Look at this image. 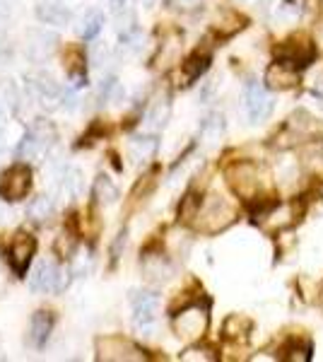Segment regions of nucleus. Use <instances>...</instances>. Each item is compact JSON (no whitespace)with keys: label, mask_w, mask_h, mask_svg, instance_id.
I'll list each match as a JSON object with an SVG mask.
<instances>
[{"label":"nucleus","mask_w":323,"mask_h":362,"mask_svg":"<svg viewBox=\"0 0 323 362\" xmlns=\"http://www.w3.org/2000/svg\"><path fill=\"white\" fill-rule=\"evenodd\" d=\"M27 213H29V218H32V220L41 223V220H46L51 213H54V198H51V196L34 198V201L27 206Z\"/></svg>","instance_id":"nucleus-20"},{"label":"nucleus","mask_w":323,"mask_h":362,"mask_svg":"<svg viewBox=\"0 0 323 362\" xmlns=\"http://www.w3.org/2000/svg\"><path fill=\"white\" fill-rule=\"evenodd\" d=\"M92 196H95L97 203H102V206H111V203L119 201V189H116V184L107 174H99L95 179V186H92Z\"/></svg>","instance_id":"nucleus-15"},{"label":"nucleus","mask_w":323,"mask_h":362,"mask_svg":"<svg viewBox=\"0 0 323 362\" xmlns=\"http://www.w3.org/2000/svg\"><path fill=\"white\" fill-rule=\"evenodd\" d=\"M314 83H316V85L311 87V90H314V95H319V97H321V95H323V75H319V78H316Z\"/></svg>","instance_id":"nucleus-22"},{"label":"nucleus","mask_w":323,"mask_h":362,"mask_svg":"<svg viewBox=\"0 0 323 362\" xmlns=\"http://www.w3.org/2000/svg\"><path fill=\"white\" fill-rule=\"evenodd\" d=\"M102 27H104V15L99 13V10H90V13H85V17L80 20L78 34L85 42H92V39L102 32Z\"/></svg>","instance_id":"nucleus-17"},{"label":"nucleus","mask_w":323,"mask_h":362,"mask_svg":"<svg viewBox=\"0 0 323 362\" xmlns=\"http://www.w3.org/2000/svg\"><path fill=\"white\" fill-rule=\"evenodd\" d=\"M174 329L184 338H201L208 329V314L201 307H189L176 317Z\"/></svg>","instance_id":"nucleus-7"},{"label":"nucleus","mask_w":323,"mask_h":362,"mask_svg":"<svg viewBox=\"0 0 323 362\" xmlns=\"http://www.w3.org/2000/svg\"><path fill=\"white\" fill-rule=\"evenodd\" d=\"M54 312H46V309H39V312L32 314V321H29V346L32 348H44L46 341H49L51 331H54Z\"/></svg>","instance_id":"nucleus-10"},{"label":"nucleus","mask_w":323,"mask_h":362,"mask_svg":"<svg viewBox=\"0 0 323 362\" xmlns=\"http://www.w3.org/2000/svg\"><path fill=\"white\" fill-rule=\"evenodd\" d=\"M63 191H66V196H70V198H78L82 194L80 169H68V172L63 174Z\"/></svg>","instance_id":"nucleus-21"},{"label":"nucleus","mask_w":323,"mask_h":362,"mask_svg":"<svg viewBox=\"0 0 323 362\" xmlns=\"http://www.w3.org/2000/svg\"><path fill=\"white\" fill-rule=\"evenodd\" d=\"M198 0H174V5H179V8H191V5H196Z\"/></svg>","instance_id":"nucleus-23"},{"label":"nucleus","mask_w":323,"mask_h":362,"mask_svg":"<svg viewBox=\"0 0 323 362\" xmlns=\"http://www.w3.org/2000/svg\"><path fill=\"white\" fill-rule=\"evenodd\" d=\"M169 114H172L169 102H157L155 107L148 112V116H145V128H150V131H160V128L167 126Z\"/></svg>","instance_id":"nucleus-18"},{"label":"nucleus","mask_w":323,"mask_h":362,"mask_svg":"<svg viewBox=\"0 0 323 362\" xmlns=\"http://www.w3.org/2000/svg\"><path fill=\"white\" fill-rule=\"evenodd\" d=\"M29 189H32V169L25 162L8 167L0 177V198L3 201H25Z\"/></svg>","instance_id":"nucleus-2"},{"label":"nucleus","mask_w":323,"mask_h":362,"mask_svg":"<svg viewBox=\"0 0 323 362\" xmlns=\"http://www.w3.org/2000/svg\"><path fill=\"white\" fill-rule=\"evenodd\" d=\"M58 37L54 32H46V29H37V32L29 34L27 42V56L32 58L34 63H44L49 61L51 54L56 51Z\"/></svg>","instance_id":"nucleus-8"},{"label":"nucleus","mask_w":323,"mask_h":362,"mask_svg":"<svg viewBox=\"0 0 323 362\" xmlns=\"http://www.w3.org/2000/svg\"><path fill=\"white\" fill-rule=\"evenodd\" d=\"M34 251H37V239L32 235L20 232V235L13 239V244H10V249H8V264L17 276H25L27 273V268L34 259Z\"/></svg>","instance_id":"nucleus-5"},{"label":"nucleus","mask_w":323,"mask_h":362,"mask_svg":"<svg viewBox=\"0 0 323 362\" xmlns=\"http://www.w3.org/2000/svg\"><path fill=\"white\" fill-rule=\"evenodd\" d=\"M37 17L44 25L63 27L73 20V13H70V8H66L63 3H58V0H41L37 5Z\"/></svg>","instance_id":"nucleus-11"},{"label":"nucleus","mask_w":323,"mask_h":362,"mask_svg":"<svg viewBox=\"0 0 323 362\" xmlns=\"http://www.w3.org/2000/svg\"><path fill=\"white\" fill-rule=\"evenodd\" d=\"M58 285H61V268L54 261H41L37 271L32 273V280H29L32 293H54Z\"/></svg>","instance_id":"nucleus-9"},{"label":"nucleus","mask_w":323,"mask_h":362,"mask_svg":"<svg viewBox=\"0 0 323 362\" xmlns=\"http://www.w3.org/2000/svg\"><path fill=\"white\" fill-rule=\"evenodd\" d=\"M133 326L138 331H150L157 321V309L160 300L152 293H133Z\"/></svg>","instance_id":"nucleus-6"},{"label":"nucleus","mask_w":323,"mask_h":362,"mask_svg":"<svg viewBox=\"0 0 323 362\" xmlns=\"http://www.w3.org/2000/svg\"><path fill=\"white\" fill-rule=\"evenodd\" d=\"M54 140H56L54 124L46 119H37L32 126H29L25 138H22L17 155H20V160H34V157H39L41 153H46V150L54 145Z\"/></svg>","instance_id":"nucleus-1"},{"label":"nucleus","mask_w":323,"mask_h":362,"mask_svg":"<svg viewBox=\"0 0 323 362\" xmlns=\"http://www.w3.org/2000/svg\"><path fill=\"white\" fill-rule=\"evenodd\" d=\"M27 87H29V92H32V97L37 99L46 112H56V109L61 107L63 92H61V87L54 83V78H49V75H32V78L27 80Z\"/></svg>","instance_id":"nucleus-4"},{"label":"nucleus","mask_w":323,"mask_h":362,"mask_svg":"<svg viewBox=\"0 0 323 362\" xmlns=\"http://www.w3.org/2000/svg\"><path fill=\"white\" fill-rule=\"evenodd\" d=\"M208 66H210V56L193 54L189 61L184 63V78L189 80V83H193V80H198L205 73V70H208Z\"/></svg>","instance_id":"nucleus-19"},{"label":"nucleus","mask_w":323,"mask_h":362,"mask_svg":"<svg viewBox=\"0 0 323 362\" xmlns=\"http://www.w3.org/2000/svg\"><path fill=\"white\" fill-rule=\"evenodd\" d=\"M157 153V138L155 136H138L131 140V148H128V155L135 165L140 162H148L152 155Z\"/></svg>","instance_id":"nucleus-14"},{"label":"nucleus","mask_w":323,"mask_h":362,"mask_svg":"<svg viewBox=\"0 0 323 362\" xmlns=\"http://www.w3.org/2000/svg\"><path fill=\"white\" fill-rule=\"evenodd\" d=\"M316 39H319V44L323 46V25H321L319 29H316Z\"/></svg>","instance_id":"nucleus-24"},{"label":"nucleus","mask_w":323,"mask_h":362,"mask_svg":"<svg viewBox=\"0 0 323 362\" xmlns=\"http://www.w3.org/2000/svg\"><path fill=\"white\" fill-rule=\"evenodd\" d=\"M266 85L273 90H287V87L297 85V68L287 61L273 63L266 73Z\"/></svg>","instance_id":"nucleus-12"},{"label":"nucleus","mask_w":323,"mask_h":362,"mask_svg":"<svg viewBox=\"0 0 323 362\" xmlns=\"http://www.w3.org/2000/svg\"><path fill=\"white\" fill-rule=\"evenodd\" d=\"M143 3H145V5H148V8H150V5H155L157 0H143Z\"/></svg>","instance_id":"nucleus-25"},{"label":"nucleus","mask_w":323,"mask_h":362,"mask_svg":"<svg viewBox=\"0 0 323 362\" xmlns=\"http://www.w3.org/2000/svg\"><path fill=\"white\" fill-rule=\"evenodd\" d=\"M244 109L251 124H263L273 112V97L258 80H249L244 87Z\"/></svg>","instance_id":"nucleus-3"},{"label":"nucleus","mask_w":323,"mask_h":362,"mask_svg":"<svg viewBox=\"0 0 323 362\" xmlns=\"http://www.w3.org/2000/svg\"><path fill=\"white\" fill-rule=\"evenodd\" d=\"M225 116H222L220 112H215V114H210L208 119L203 121V128H201V136L203 140L208 145H215V143H220L222 136H225Z\"/></svg>","instance_id":"nucleus-16"},{"label":"nucleus","mask_w":323,"mask_h":362,"mask_svg":"<svg viewBox=\"0 0 323 362\" xmlns=\"http://www.w3.org/2000/svg\"><path fill=\"white\" fill-rule=\"evenodd\" d=\"M280 54H283V61L292 63L295 68L309 66V61L314 58V51L307 42H287Z\"/></svg>","instance_id":"nucleus-13"}]
</instances>
